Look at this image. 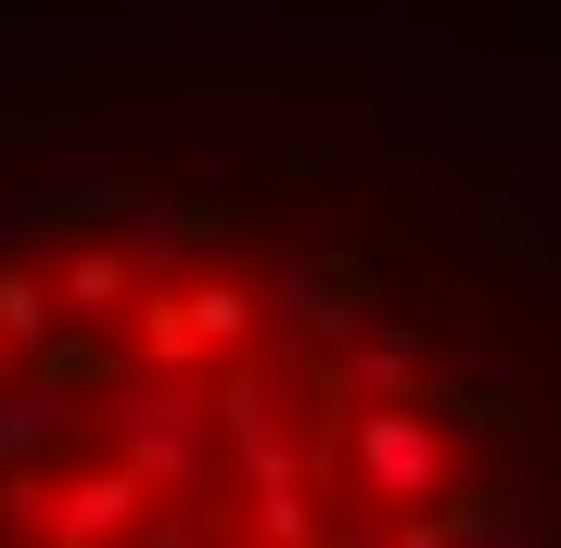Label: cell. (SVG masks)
<instances>
[{
  "label": "cell",
  "mask_w": 561,
  "mask_h": 548,
  "mask_svg": "<svg viewBox=\"0 0 561 548\" xmlns=\"http://www.w3.org/2000/svg\"><path fill=\"white\" fill-rule=\"evenodd\" d=\"M0 548H561V65L0 0Z\"/></svg>",
  "instance_id": "1"
}]
</instances>
